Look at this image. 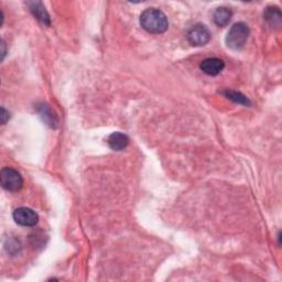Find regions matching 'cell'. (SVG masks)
I'll return each instance as SVG.
<instances>
[{"label":"cell","mask_w":282,"mask_h":282,"mask_svg":"<svg viewBox=\"0 0 282 282\" xmlns=\"http://www.w3.org/2000/svg\"><path fill=\"white\" fill-rule=\"evenodd\" d=\"M264 19L272 28H279L282 22V14L279 8L268 7L264 12Z\"/></svg>","instance_id":"8"},{"label":"cell","mask_w":282,"mask_h":282,"mask_svg":"<svg viewBox=\"0 0 282 282\" xmlns=\"http://www.w3.org/2000/svg\"><path fill=\"white\" fill-rule=\"evenodd\" d=\"M14 220L20 226L32 227L38 224L39 216L29 208H19L14 212Z\"/></svg>","instance_id":"5"},{"label":"cell","mask_w":282,"mask_h":282,"mask_svg":"<svg viewBox=\"0 0 282 282\" xmlns=\"http://www.w3.org/2000/svg\"><path fill=\"white\" fill-rule=\"evenodd\" d=\"M39 110V114H40V116L42 117L43 122H46V124H48L50 127H56V126L58 119H56V115H54V114L52 112L50 107H48L46 104H42V105H40L39 110Z\"/></svg>","instance_id":"11"},{"label":"cell","mask_w":282,"mask_h":282,"mask_svg":"<svg viewBox=\"0 0 282 282\" xmlns=\"http://www.w3.org/2000/svg\"><path fill=\"white\" fill-rule=\"evenodd\" d=\"M9 117H10V116H9V112L2 107V124H6V122H8Z\"/></svg>","instance_id":"13"},{"label":"cell","mask_w":282,"mask_h":282,"mask_svg":"<svg viewBox=\"0 0 282 282\" xmlns=\"http://www.w3.org/2000/svg\"><path fill=\"white\" fill-rule=\"evenodd\" d=\"M140 24L142 28L152 34H164L169 28L166 16L156 8H149L141 14Z\"/></svg>","instance_id":"1"},{"label":"cell","mask_w":282,"mask_h":282,"mask_svg":"<svg viewBox=\"0 0 282 282\" xmlns=\"http://www.w3.org/2000/svg\"><path fill=\"white\" fill-rule=\"evenodd\" d=\"M223 94L227 97V98L232 100L234 102H237V104L240 105H250V102L248 100L247 97L245 95H242V93H238V92L235 90H224Z\"/></svg>","instance_id":"12"},{"label":"cell","mask_w":282,"mask_h":282,"mask_svg":"<svg viewBox=\"0 0 282 282\" xmlns=\"http://www.w3.org/2000/svg\"><path fill=\"white\" fill-rule=\"evenodd\" d=\"M108 144L115 151H122L129 144V138L127 134L122 132H114L108 137Z\"/></svg>","instance_id":"7"},{"label":"cell","mask_w":282,"mask_h":282,"mask_svg":"<svg viewBox=\"0 0 282 282\" xmlns=\"http://www.w3.org/2000/svg\"><path fill=\"white\" fill-rule=\"evenodd\" d=\"M200 68L205 74L210 75V76H216V75H218L224 70L225 63L220 58H208L202 61Z\"/></svg>","instance_id":"6"},{"label":"cell","mask_w":282,"mask_h":282,"mask_svg":"<svg viewBox=\"0 0 282 282\" xmlns=\"http://www.w3.org/2000/svg\"><path fill=\"white\" fill-rule=\"evenodd\" d=\"M2 186L8 192H18L24 186V180L20 173L12 168H4L0 172Z\"/></svg>","instance_id":"3"},{"label":"cell","mask_w":282,"mask_h":282,"mask_svg":"<svg viewBox=\"0 0 282 282\" xmlns=\"http://www.w3.org/2000/svg\"><path fill=\"white\" fill-rule=\"evenodd\" d=\"M232 16V12L230 8L218 7L213 14V20L216 26H226L230 24Z\"/></svg>","instance_id":"9"},{"label":"cell","mask_w":282,"mask_h":282,"mask_svg":"<svg viewBox=\"0 0 282 282\" xmlns=\"http://www.w3.org/2000/svg\"><path fill=\"white\" fill-rule=\"evenodd\" d=\"M29 8L34 17L43 24L50 26V17L41 2H29Z\"/></svg>","instance_id":"10"},{"label":"cell","mask_w":282,"mask_h":282,"mask_svg":"<svg viewBox=\"0 0 282 282\" xmlns=\"http://www.w3.org/2000/svg\"><path fill=\"white\" fill-rule=\"evenodd\" d=\"M188 40L194 46H203L208 44L210 40V32L208 26L198 24L193 26L188 32Z\"/></svg>","instance_id":"4"},{"label":"cell","mask_w":282,"mask_h":282,"mask_svg":"<svg viewBox=\"0 0 282 282\" xmlns=\"http://www.w3.org/2000/svg\"><path fill=\"white\" fill-rule=\"evenodd\" d=\"M249 36V28L245 22H237L232 26L226 36V44L232 50H240L245 46Z\"/></svg>","instance_id":"2"},{"label":"cell","mask_w":282,"mask_h":282,"mask_svg":"<svg viewBox=\"0 0 282 282\" xmlns=\"http://www.w3.org/2000/svg\"><path fill=\"white\" fill-rule=\"evenodd\" d=\"M2 60L4 58V56H6V43L2 40Z\"/></svg>","instance_id":"14"}]
</instances>
